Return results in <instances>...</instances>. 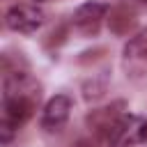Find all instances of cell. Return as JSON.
Masks as SVG:
<instances>
[{
	"label": "cell",
	"instance_id": "cell-4",
	"mask_svg": "<svg viewBox=\"0 0 147 147\" xmlns=\"http://www.w3.org/2000/svg\"><path fill=\"white\" fill-rule=\"evenodd\" d=\"M5 23L9 30L14 32H23V34H32L41 28L44 23V11L37 5H14L9 7V11L5 14Z\"/></svg>",
	"mask_w": 147,
	"mask_h": 147
},
{
	"label": "cell",
	"instance_id": "cell-6",
	"mask_svg": "<svg viewBox=\"0 0 147 147\" xmlns=\"http://www.w3.org/2000/svg\"><path fill=\"white\" fill-rule=\"evenodd\" d=\"M69 113H71V99L67 94H55L41 110V126L46 131H60L67 124Z\"/></svg>",
	"mask_w": 147,
	"mask_h": 147
},
{
	"label": "cell",
	"instance_id": "cell-8",
	"mask_svg": "<svg viewBox=\"0 0 147 147\" xmlns=\"http://www.w3.org/2000/svg\"><path fill=\"white\" fill-rule=\"evenodd\" d=\"M119 108H124V103H113V106H108V108H101V110H94L90 117H87V122L96 129V131H103V133H108V129L122 117V113H119Z\"/></svg>",
	"mask_w": 147,
	"mask_h": 147
},
{
	"label": "cell",
	"instance_id": "cell-2",
	"mask_svg": "<svg viewBox=\"0 0 147 147\" xmlns=\"http://www.w3.org/2000/svg\"><path fill=\"white\" fill-rule=\"evenodd\" d=\"M106 142L110 147H131L138 142H147V119L138 115H122L108 129Z\"/></svg>",
	"mask_w": 147,
	"mask_h": 147
},
{
	"label": "cell",
	"instance_id": "cell-5",
	"mask_svg": "<svg viewBox=\"0 0 147 147\" xmlns=\"http://www.w3.org/2000/svg\"><path fill=\"white\" fill-rule=\"evenodd\" d=\"M106 16H108V5H106V2L87 0V2H83V5L74 11L71 21H74V25H76L83 34H94Z\"/></svg>",
	"mask_w": 147,
	"mask_h": 147
},
{
	"label": "cell",
	"instance_id": "cell-1",
	"mask_svg": "<svg viewBox=\"0 0 147 147\" xmlns=\"http://www.w3.org/2000/svg\"><path fill=\"white\" fill-rule=\"evenodd\" d=\"M39 96H41L39 85L28 74L14 71V74L5 76V83H2V122H0L2 142H7L11 138V133L32 117V113L39 103Z\"/></svg>",
	"mask_w": 147,
	"mask_h": 147
},
{
	"label": "cell",
	"instance_id": "cell-3",
	"mask_svg": "<svg viewBox=\"0 0 147 147\" xmlns=\"http://www.w3.org/2000/svg\"><path fill=\"white\" fill-rule=\"evenodd\" d=\"M122 69L129 78H142L147 74V28L136 32L122 51Z\"/></svg>",
	"mask_w": 147,
	"mask_h": 147
},
{
	"label": "cell",
	"instance_id": "cell-10",
	"mask_svg": "<svg viewBox=\"0 0 147 147\" xmlns=\"http://www.w3.org/2000/svg\"><path fill=\"white\" fill-rule=\"evenodd\" d=\"M34 2H41V0H34Z\"/></svg>",
	"mask_w": 147,
	"mask_h": 147
},
{
	"label": "cell",
	"instance_id": "cell-9",
	"mask_svg": "<svg viewBox=\"0 0 147 147\" xmlns=\"http://www.w3.org/2000/svg\"><path fill=\"white\" fill-rule=\"evenodd\" d=\"M136 2H140V5H147V0H136Z\"/></svg>",
	"mask_w": 147,
	"mask_h": 147
},
{
	"label": "cell",
	"instance_id": "cell-7",
	"mask_svg": "<svg viewBox=\"0 0 147 147\" xmlns=\"http://www.w3.org/2000/svg\"><path fill=\"white\" fill-rule=\"evenodd\" d=\"M133 25H136V14H133V9H129L126 5L110 9V16H108V28H110L115 34L124 37V34H129V32L133 30Z\"/></svg>",
	"mask_w": 147,
	"mask_h": 147
}]
</instances>
